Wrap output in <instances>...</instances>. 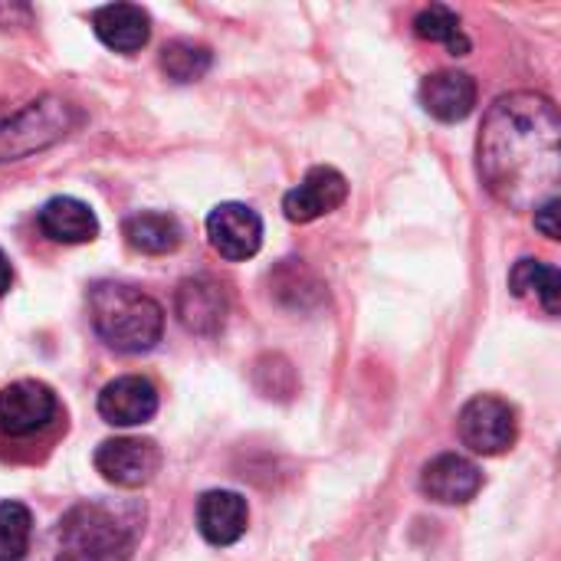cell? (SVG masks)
Wrapping results in <instances>:
<instances>
[{
    "label": "cell",
    "mask_w": 561,
    "mask_h": 561,
    "mask_svg": "<svg viewBox=\"0 0 561 561\" xmlns=\"http://www.w3.org/2000/svg\"><path fill=\"white\" fill-rule=\"evenodd\" d=\"M56 414V394L39 381H13L0 391V434L30 437Z\"/></svg>",
    "instance_id": "cell-8"
},
{
    "label": "cell",
    "mask_w": 561,
    "mask_h": 561,
    "mask_svg": "<svg viewBox=\"0 0 561 561\" xmlns=\"http://www.w3.org/2000/svg\"><path fill=\"white\" fill-rule=\"evenodd\" d=\"M99 414H102L105 424H115V427L148 424L158 414V391L141 375L115 378L99 394Z\"/></svg>",
    "instance_id": "cell-11"
},
{
    "label": "cell",
    "mask_w": 561,
    "mask_h": 561,
    "mask_svg": "<svg viewBox=\"0 0 561 561\" xmlns=\"http://www.w3.org/2000/svg\"><path fill=\"white\" fill-rule=\"evenodd\" d=\"M95 36L115 53H138L151 36V20L135 3H108L92 13Z\"/></svg>",
    "instance_id": "cell-15"
},
{
    "label": "cell",
    "mask_w": 561,
    "mask_h": 561,
    "mask_svg": "<svg viewBox=\"0 0 561 561\" xmlns=\"http://www.w3.org/2000/svg\"><path fill=\"white\" fill-rule=\"evenodd\" d=\"M10 283H13V270H10V263H7V256L0 253V296L10 289Z\"/></svg>",
    "instance_id": "cell-23"
},
{
    "label": "cell",
    "mask_w": 561,
    "mask_h": 561,
    "mask_svg": "<svg viewBox=\"0 0 561 561\" xmlns=\"http://www.w3.org/2000/svg\"><path fill=\"white\" fill-rule=\"evenodd\" d=\"M414 33L421 39H431V43H444L454 56H467L470 53V39L460 26V16L444 7V3H431L427 10L417 13L414 20Z\"/></svg>",
    "instance_id": "cell-19"
},
{
    "label": "cell",
    "mask_w": 561,
    "mask_h": 561,
    "mask_svg": "<svg viewBox=\"0 0 561 561\" xmlns=\"http://www.w3.org/2000/svg\"><path fill=\"white\" fill-rule=\"evenodd\" d=\"M95 470L122 490H138V486L151 483L154 473L161 470V450L154 440L115 437V440L99 444Z\"/></svg>",
    "instance_id": "cell-6"
},
{
    "label": "cell",
    "mask_w": 561,
    "mask_h": 561,
    "mask_svg": "<svg viewBox=\"0 0 561 561\" xmlns=\"http://www.w3.org/2000/svg\"><path fill=\"white\" fill-rule=\"evenodd\" d=\"M76 122H79V112L56 95L30 102L23 112L10 115L0 125V161H16V158L49 148L53 141L66 138Z\"/></svg>",
    "instance_id": "cell-4"
},
{
    "label": "cell",
    "mask_w": 561,
    "mask_h": 561,
    "mask_svg": "<svg viewBox=\"0 0 561 561\" xmlns=\"http://www.w3.org/2000/svg\"><path fill=\"white\" fill-rule=\"evenodd\" d=\"M125 237H128V243L135 250L151 253V256H161V253L178 250V243H181V224L171 214L145 210V214H135V217L125 220Z\"/></svg>",
    "instance_id": "cell-17"
},
{
    "label": "cell",
    "mask_w": 561,
    "mask_h": 561,
    "mask_svg": "<svg viewBox=\"0 0 561 561\" xmlns=\"http://www.w3.org/2000/svg\"><path fill=\"white\" fill-rule=\"evenodd\" d=\"M561 118L552 99L513 92L496 99L480 131V174L490 194L529 210L556 197L561 161Z\"/></svg>",
    "instance_id": "cell-1"
},
{
    "label": "cell",
    "mask_w": 561,
    "mask_h": 561,
    "mask_svg": "<svg viewBox=\"0 0 561 561\" xmlns=\"http://www.w3.org/2000/svg\"><path fill=\"white\" fill-rule=\"evenodd\" d=\"M138 516L112 506H76L59 523V561H128L138 539Z\"/></svg>",
    "instance_id": "cell-3"
},
{
    "label": "cell",
    "mask_w": 561,
    "mask_h": 561,
    "mask_svg": "<svg viewBox=\"0 0 561 561\" xmlns=\"http://www.w3.org/2000/svg\"><path fill=\"white\" fill-rule=\"evenodd\" d=\"M33 516L23 503H0V561H20L30 549Z\"/></svg>",
    "instance_id": "cell-21"
},
{
    "label": "cell",
    "mask_w": 561,
    "mask_h": 561,
    "mask_svg": "<svg viewBox=\"0 0 561 561\" xmlns=\"http://www.w3.org/2000/svg\"><path fill=\"white\" fill-rule=\"evenodd\" d=\"M536 227L549 237V240H559V197L546 201L542 207H536Z\"/></svg>",
    "instance_id": "cell-22"
},
{
    "label": "cell",
    "mask_w": 561,
    "mask_h": 561,
    "mask_svg": "<svg viewBox=\"0 0 561 561\" xmlns=\"http://www.w3.org/2000/svg\"><path fill=\"white\" fill-rule=\"evenodd\" d=\"M214 56L194 39H174L161 49V72L174 82H197L207 76Z\"/></svg>",
    "instance_id": "cell-20"
},
{
    "label": "cell",
    "mask_w": 561,
    "mask_h": 561,
    "mask_svg": "<svg viewBox=\"0 0 561 561\" xmlns=\"http://www.w3.org/2000/svg\"><path fill=\"white\" fill-rule=\"evenodd\" d=\"M207 240L230 263L250 260L263 243V220L247 204H220L207 217Z\"/></svg>",
    "instance_id": "cell-7"
},
{
    "label": "cell",
    "mask_w": 561,
    "mask_h": 561,
    "mask_svg": "<svg viewBox=\"0 0 561 561\" xmlns=\"http://www.w3.org/2000/svg\"><path fill=\"white\" fill-rule=\"evenodd\" d=\"M39 227L56 243H89L99 233V220L89 204L76 197H53L39 210Z\"/></svg>",
    "instance_id": "cell-16"
},
{
    "label": "cell",
    "mask_w": 561,
    "mask_h": 561,
    "mask_svg": "<svg viewBox=\"0 0 561 561\" xmlns=\"http://www.w3.org/2000/svg\"><path fill=\"white\" fill-rule=\"evenodd\" d=\"M348 197V181L342 171L335 168H312L299 187H293L283 201V210L293 224H312L322 214H332L335 207H342Z\"/></svg>",
    "instance_id": "cell-9"
},
{
    "label": "cell",
    "mask_w": 561,
    "mask_h": 561,
    "mask_svg": "<svg viewBox=\"0 0 561 561\" xmlns=\"http://www.w3.org/2000/svg\"><path fill=\"white\" fill-rule=\"evenodd\" d=\"M460 440L483 457L506 454L516 444V411L493 394H477L473 401L463 404L460 417Z\"/></svg>",
    "instance_id": "cell-5"
},
{
    "label": "cell",
    "mask_w": 561,
    "mask_h": 561,
    "mask_svg": "<svg viewBox=\"0 0 561 561\" xmlns=\"http://www.w3.org/2000/svg\"><path fill=\"white\" fill-rule=\"evenodd\" d=\"M197 529L210 546H233L247 533V500L230 490H210L197 503Z\"/></svg>",
    "instance_id": "cell-14"
},
{
    "label": "cell",
    "mask_w": 561,
    "mask_h": 561,
    "mask_svg": "<svg viewBox=\"0 0 561 561\" xmlns=\"http://www.w3.org/2000/svg\"><path fill=\"white\" fill-rule=\"evenodd\" d=\"M421 105L440 122H463L477 105V82L457 69L434 72L421 82Z\"/></svg>",
    "instance_id": "cell-13"
},
{
    "label": "cell",
    "mask_w": 561,
    "mask_h": 561,
    "mask_svg": "<svg viewBox=\"0 0 561 561\" xmlns=\"http://www.w3.org/2000/svg\"><path fill=\"white\" fill-rule=\"evenodd\" d=\"M480 486H483L480 467L460 454H440L421 473L424 496H431L440 506H463L480 493Z\"/></svg>",
    "instance_id": "cell-10"
},
{
    "label": "cell",
    "mask_w": 561,
    "mask_h": 561,
    "mask_svg": "<svg viewBox=\"0 0 561 561\" xmlns=\"http://www.w3.org/2000/svg\"><path fill=\"white\" fill-rule=\"evenodd\" d=\"M174 312L181 325L194 335H214L227 322V293L207 276L184 279L174 296Z\"/></svg>",
    "instance_id": "cell-12"
},
{
    "label": "cell",
    "mask_w": 561,
    "mask_h": 561,
    "mask_svg": "<svg viewBox=\"0 0 561 561\" xmlns=\"http://www.w3.org/2000/svg\"><path fill=\"white\" fill-rule=\"evenodd\" d=\"M510 286H513L516 296H536L546 306L549 316H559L561 279L556 266L539 263V260H519L513 276H510Z\"/></svg>",
    "instance_id": "cell-18"
},
{
    "label": "cell",
    "mask_w": 561,
    "mask_h": 561,
    "mask_svg": "<svg viewBox=\"0 0 561 561\" xmlns=\"http://www.w3.org/2000/svg\"><path fill=\"white\" fill-rule=\"evenodd\" d=\"M89 316L102 342L128 355L154 348L164 332V309L125 283H95L89 293Z\"/></svg>",
    "instance_id": "cell-2"
}]
</instances>
